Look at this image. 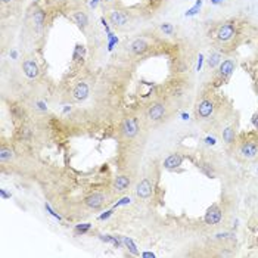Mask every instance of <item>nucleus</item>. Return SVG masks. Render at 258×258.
Here are the masks:
<instances>
[{
  "label": "nucleus",
  "instance_id": "nucleus-2",
  "mask_svg": "<svg viewBox=\"0 0 258 258\" xmlns=\"http://www.w3.org/2000/svg\"><path fill=\"white\" fill-rule=\"evenodd\" d=\"M109 24L115 28H125L131 24V16L127 10L122 9H111L106 15Z\"/></svg>",
  "mask_w": 258,
  "mask_h": 258
},
{
  "label": "nucleus",
  "instance_id": "nucleus-24",
  "mask_svg": "<svg viewBox=\"0 0 258 258\" xmlns=\"http://www.w3.org/2000/svg\"><path fill=\"white\" fill-rule=\"evenodd\" d=\"M88 229H90V224H86V226H78V227H77V231L84 233V231H87Z\"/></svg>",
  "mask_w": 258,
  "mask_h": 258
},
{
  "label": "nucleus",
  "instance_id": "nucleus-8",
  "mask_svg": "<svg viewBox=\"0 0 258 258\" xmlns=\"http://www.w3.org/2000/svg\"><path fill=\"white\" fill-rule=\"evenodd\" d=\"M214 112V102L211 99H202L196 106V118L198 119H206Z\"/></svg>",
  "mask_w": 258,
  "mask_h": 258
},
{
  "label": "nucleus",
  "instance_id": "nucleus-26",
  "mask_svg": "<svg viewBox=\"0 0 258 258\" xmlns=\"http://www.w3.org/2000/svg\"><path fill=\"white\" fill-rule=\"evenodd\" d=\"M252 122H254V125L258 128V112H255L254 114V118H252Z\"/></svg>",
  "mask_w": 258,
  "mask_h": 258
},
{
  "label": "nucleus",
  "instance_id": "nucleus-3",
  "mask_svg": "<svg viewBox=\"0 0 258 258\" xmlns=\"http://www.w3.org/2000/svg\"><path fill=\"white\" fill-rule=\"evenodd\" d=\"M234 68H236V60L234 59L229 57V59L223 60L218 65V69L215 72V86H218L221 83H226L230 78V75L233 74Z\"/></svg>",
  "mask_w": 258,
  "mask_h": 258
},
{
  "label": "nucleus",
  "instance_id": "nucleus-22",
  "mask_svg": "<svg viewBox=\"0 0 258 258\" xmlns=\"http://www.w3.org/2000/svg\"><path fill=\"white\" fill-rule=\"evenodd\" d=\"M161 31L164 32V34H167V35H172L174 34V27L171 25V24H168V22H165V24H161Z\"/></svg>",
  "mask_w": 258,
  "mask_h": 258
},
{
  "label": "nucleus",
  "instance_id": "nucleus-11",
  "mask_svg": "<svg viewBox=\"0 0 258 258\" xmlns=\"http://www.w3.org/2000/svg\"><path fill=\"white\" fill-rule=\"evenodd\" d=\"M90 94V86L87 81H78L72 88V99L75 102H84Z\"/></svg>",
  "mask_w": 258,
  "mask_h": 258
},
{
  "label": "nucleus",
  "instance_id": "nucleus-9",
  "mask_svg": "<svg viewBox=\"0 0 258 258\" xmlns=\"http://www.w3.org/2000/svg\"><path fill=\"white\" fill-rule=\"evenodd\" d=\"M221 218H223V211H221V208L217 203H212L206 209L205 217H203V220H205V223L208 226H217L221 221Z\"/></svg>",
  "mask_w": 258,
  "mask_h": 258
},
{
  "label": "nucleus",
  "instance_id": "nucleus-20",
  "mask_svg": "<svg viewBox=\"0 0 258 258\" xmlns=\"http://www.w3.org/2000/svg\"><path fill=\"white\" fill-rule=\"evenodd\" d=\"M198 168L206 175V177H211V178H214L215 177V172H214V170L211 168V165L209 164H203V162H201V164H198Z\"/></svg>",
  "mask_w": 258,
  "mask_h": 258
},
{
  "label": "nucleus",
  "instance_id": "nucleus-23",
  "mask_svg": "<svg viewBox=\"0 0 258 258\" xmlns=\"http://www.w3.org/2000/svg\"><path fill=\"white\" fill-rule=\"evenodd\" d=\"M122 240H124V243H125V245H127V246L130 248V251H131L133 254H139V252H137V249H136V248L133 246V243H131V242H130L128 239H125V237H124Z\"/></svg>",
  "mask_w": 258,
  "mask_h": 258
},
{
  "label": "nucleus",
  "instance_id": "nucleus-5",
  "mask_svg": "<svg viewBox=\"0 0 258 258\" xmlns=\"http://www.w3.org/2000/svg\"><path fill=\"white\" fill-rule=\"evenodd\" d=\"M139 130H140L139 121H137V118H134V116H127V118H124L122 122H121V127H119V131H121V134H122L125 139H133V137H136L137 133H139Z\"/></svg>",
  "mask_w": 258,
  "mask_h": 258
},
{
  "label": "nucleus",
  "instance_id": "nucleus-18",
  "mask_svg": "<svg viewBox=\"0 0 258 258\" xmlns=\"http://www.w3.org/2000/svg\"><path fill=\"white\" fill-rule=\"evenodd\" d=\"M13 149L10 146H6V144H1L0 147V161L1 162H10L13 159Z\"/></svg>",
  "mask_w": 258,
  "mask_h": 258
},
{
  "label": "nucleus",
  "instance_id": "nucleus-25",
  "mask_svg": "<svg viewBox=\"0 0 258 258\" xmlns=\"http://www.w3.org/2000/svg\"><path fill=\"white\" fill-rule=\"evenodd\" d=\"M15 0H0V3H1V7L4 9L6 6H12V3H13Z\"/></svg>",
  "mask_w": 258,
  "mask_h": 258
},
{
  "label": "nucleus",
  "instance_id": "nucleus-4",
  "mask_svg": "<svg viewBox=\"0 0 258 258\" xmlns=\"http://www.w3.org/2000/svg\"><path fill=\"white\" fill-rule=\"evenodd\" d=\"M29 16H31V24H32L34 32L40 35L46 28V12H44V9H41L40 6H34Z\"/></svg>",
  "mask_w": 258,
  "mask_h": 258
},
{
  "label": "nucleus",
  "instance_id": "nucleus-14",
  "mask_svg": "<svg viewBox=\"0 0 258 258\" xmlns=\"http://www.w3.org/2000/svg\"><path fill=\"white\" fill-rule=\"evenodd\" d=\"M149 47H150V44H149L144 38H134V40L128 44L130 53H131V55H136V56L146 53V52L149 50Z\"/></svg>",
  "mask_w": 258,
  "mask_h": 258
},
{
  "label": "nucleus",
  "instance_id": "nucleus-7",
  "mask_svg": "<svg viewBox=\"0 0 258 258\" xmlns=\"http://www.w3.org/2000/svg\"><path fill=\"white\" fill-rule=\"evenodd\" d=\"M146 115L150 121H161L167 115V106L162 102H155L147 108Z\"/></svg>",
  "mask_w": 258,
  "mask_h": 258
},
{
  "label": "nucleus",
  "instance_id": "nucleus-19",
  "mask_svg": "<svg viewBox=\"0 0 258 258\" xmlns=\"http://www.w3.org/2000/svg\"><path fill=\"white\" fill-rule=\"evenodd\" d=\"M234 137H236V134H234L233 127H227V128L223 130V140H224L226 144H231L234 142Z\"/></svg>",
  "mask_w": 258,
  "mask_h": 258
},
{
  "label": "nucleus",
  "instance_id": "nucleus-17",
  "mask_svg": "<svg viewBox=\"0 0 258 258\" xmlns=\"http://www.w3.org/2000/svg\"><path fill=\"white\" fill-rule=\"evenodd\" d=\"M183 162V156L180 153H171L165 161H164V167L167 170H174L177 167H180Z\"/></svg>",
  "mask_w": 258,
  "mask_h": 258
},
{
  "label": "nucleus",
  "instance_id": "nucleus-6",
  "mask_svg": "<svg viewBox=\"0 0 258 258\" xmlns=\"http://www.w3.org/2000/svg\"><path fill=\"white\" fill-rule=\"evenodd\" d=\"M69 18L74 21V24H77V27H78L81 31H86L87 27L90 25L88 15H87V12H86L84 9H74V10H71Z\"/></svg>",
  "mask_w": 258,
  "mask_h": 258
},
{
  "label": "nucleus",
  "instance_id": "nucleus-15",
  "mask_svg": "<svg viewBox=\"0 0 258 258\" xmlns=\"http://www.w3.org/2000/svg\"><path fill=\"white\" fill-rule=\"evenodd\" d=\"M130 186H131V178L125 174H121V175L115 177L112 189H114L115 193H124L130 189Z\"/></svg>",
  "mask_w": 258,
  "mask_h": 258
},
{
  "label": "nucleus",
  "instance_id": "nucleus-27",
  "mask_svg": "<svg viewBox=\"0 0 258 258\" xmlns=\"http://www.w3.org/2000/svg\"><path fill=\"white\" fill-rule=\"evenodd\" d=\"M116 0H102V3H103V6L106 4V6H111V4H114Z\"/></svg>",
  "mask_w": 258,
  "mask_h": 258
},
{
  "label": "nucleus",
  "instance_id": "nucleus-21",
  "mask_svg": "<svg viewBox=\"0 0 258 258\" xmlns=\"http://www.w3.org/2000/svg\"><path fill=\"white\" fill-rule=\"evenodd\" d=\"M220 63H221V55L220 53H211L209 59H208V66L209 68H215Z\"/></svg>",
  "mask_w": 258,
  "mask_h": 258
},
{
  "label": "nucleus",
  "instance_id": "nucleus-12",
  "mask_svg": "<svg viewBox=\"0 0 258 258\" xmlns=\"http://www.w3.org/2000/svg\"><path fill=\"white\" fill-rule=\"evenodd\" d=\"M22 72L27 78L29 80H34L38 77L40 74V68H38V63L35 62V59L32 57H27L24 62H22Z\"/></svg>",
  "mask_w": 258,
  "mask_h": 258
},
{
  "label": "nucleus",
  "instance_id": "nucleus-13",
  "mask_svg": "<svg viewBox=\"0 0 258 258\" xmlns=\"http://www.w3.org/2000/svg\"><path fill=\"white\" fill-rule=\"evenodd\" d=\"M105 199H106V196H105L102 192H93V193H90L88 196H86L84 205H86L87 208H90V209H97V208H100V206L103 205Z\"/></svg>",
  "mask_w": 258,
  "mask_h": 258
},
{
  "label": "nucleus",
  "instance_id": "nucleus-10",
  "mask_svg": "<svg viewBox=\"0 0 258 258\" xmlns=\"http://www.w3.org/2000/svg\"><path fill=\"white\" fill-rule=\"evenodd\" d=\"M239 153L246 159H254L258 155V140H246L239 146Z\"/></svg>",
  "mask_w": 258,
  "mask_h": 258
},
{
  "label": "nucleus",
  "instance_id": "nucleus-16",
  "mask_svg": "<svg viewBox=\"0 0 258 258\" xmlns=\"http://www.w3.org/2000/svg\"><path fill=\"white\" fill-rule=\"evenodd\" d=\"M152 190H153L152 183L147 178H143L136 187V195L142 199H149L152 196Z\"/></svg>",
  "mask_w": 258,
  "mask_h": 258
},
{
  "label": "nucleus",
  "instance_id": "nucleus-1",
  "mask_svg": "<svg viewBox=\"0 0 258 258\" xmlns=\"http://www.w3.org/2000/svg\"><path fill=\"white\" fill-rule=\"evenodd\" d=\"M237 35V24L236 21H226L217 27L214 31V40L220 44L230 43Z\"/></svg>",
  "mask_w": 258,
  "mask_h": 258
}]
</instances>
